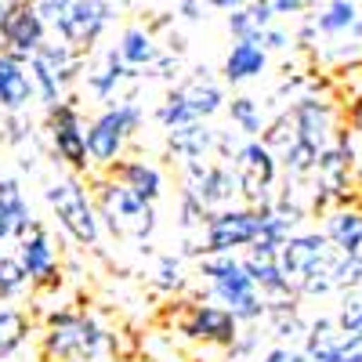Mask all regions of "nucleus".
Returning <instances> with one entry per match:
<instances>
[{"label":"nucleus","mask_w":362,"mask_h":362,"mask_svg":"<svg viewBox=\"0 0 362 362\" xmlns=\"http://www.w3.org/2000/svg\"><path fill=\"white\" fill-rule=\"evenodd\" d=\"M199 276L210 286V297L221 300L225 308L235 312L239 322H257L268 315V297L254 283L250 268L235 254H203L199 257Z\"/></svg>","instance_id":"obj_1"},{"label":"nucleus","mask_w":362,"mask_h":362,"mask_svg":"<svg viewBox=\"0 0 362 362\" xmlns=\"http://www.w3.org/2000/svg\"><path fill=\"white\" fill-rule=\"evenodd\" d=\"M95 203H98L102 225L109 228L112 239L145 243V239L156 232V203L138 196L131 185H124V181L112 177V174L95 185Z\"/></svg>","instance_id":"obj_2"},{"label":"nucleus","mask_w":362,"mask_h":362,"mask_svg":"<svg viewBox=\"0 0 362 362\" xmlns=\"http://www.w3.org/2000/svg\"><path fill=\"white\" fill-rule=\"evenodd\" d=\"M44 199L51 206V218L54 225L62 228L73 243L80 247H98V235H102V214H98V203L95 196L87 192V185L76 174H66L51 181L44 189Z\"/></svg>","instance_id":"obj_3"},{"label":"nucleus","mask_w":362,"mask_h":362,"mask_svg":"<svg viewBox=\"0 0 362 362\" xmlns=\"http://www.w3.org/2000/svg\"><path fill=\"white\" fill-rule=\"evenodd\" d=\"M109 344V334L87 312H51L44 329V355L51 362H95Z\"/></svg>","instance_id":"obj_4"},{"label":"nucleus","mask_w":362,"mask_h":362,"mask_svg":"<svg viewBox=\"0 0 362 362\" xmlns=\"http://www.w3.org/2000/svg\"><path fill=\"white\" fill-rule=\"evenodd\" d=\"M221 105H225V87L206 69H196L185 83H177L163 98V105L156 109V119L167 131H174V127L196 124V119H210Z\"/></svg>","instance_id":"obj_5"},{"label":"nucleus","mask_w":362,"mask_h":362,"mask_svg":"<svg viewBox=\"0 0 362 362\" xmlns=\"http://www.w3.org/2000/svg\"><path fill=\"white\" fill-rule=\"evenodd\" d=\"M141 127V105L134 98H119L105 105L95 119L87 124V145H90V160L98 167H112L116 160H124V148Z\"/></svg>","instance_id":"obj_6"},{"label":"nucleus","mask_w":362,"mask_h":362,"mask_svg":"<svg viewBox=\"0 0 362 362\" xmlns=\"http://www.w3.org/2000/svg\"><path fill=\"white\" fill-rule=\"evenodd\" d=\"M83 66V51L73 47L69 40H47L33 58H29V73L37 83V102H44L47 109H54L58 102H66V87L80 76Z\"/></svg>","instance_id":"obj_7"},{"label":"nucleus","mask_w":362,"mask_h":362,"mask_svg":"<svg viewBox=\"0 0 362 362\" xmlns=\"http://www.w3.org/2000/svg\"><path fill=\"white\" fill-rule=\"evenodd\" d=\"M232 170L239 177V196L250 206H264L276 199V177H279V156L264 138H243V145L232 153Z\"/></svg>","instance_id":"obj_8"},{"label":"nucleus","mask_w":362,"mask_h":362,"mask_svg":"<svg viewBox=\"0 0 362 362\" xmlns=\"http://www.w3.org/2000/svg\"><path fill=\"white\" fill-rule=\"evenodd\" d=\"M261 235V206H221L210 210L203 225V254H235L243 247H254Z\"/></svg>","instance_id":"obj_9"},{"label":"nucleus","mask_w":362,"mask_h":362,"mask_svg":"<svg viewBox=\"0 0 362 362\" xmlns=\"http://www.w3.org/2000/svg\"><path fill=\"white\" fill-rule=\"evenodd\" d=\"M47 44V18L40 15L37 0H8L0 11V47L18 58H33Z\"/></svg>","instance_id":"obj_10"},{"label":"nucleus","mask_w":362,"mask_h":362,"mask_svg":"<svg viewBox=\"0 0 362 362\" xmlns=\"http://www.w3.org/2000/svg\"><path fill=\"white\" fill-rule=\"evenodd\" d=\"M315 33L334 40L341 51V62H355L358 44H362V0H326V4L312 15Z\"/></svg>","instance_id":"obj_11"},{"label":"nucleus","mask_w":362,"mask_h":362,"mask_svg":"<svg viewBox=\"0 0 362 362\" xmlns=\"http://www.w3.org/2000/svg\"><path fill=\"white\" fill-rule=\"evenodd\" d=\"M181 181H185V192H192L206 203V210H221V206H232L235 199H243L232 163L185 160L181 163Z\"/></svg>","instance_id":"obj_12"},{"label":"nucleus","mask_w":362,"mask_h":362,"mask_svg":"<svg viewBox=\"0 0 362 362\" xmlns=\"http://www.w3.org/2000/svg\"><path fill=\"white\" fill-rule=\"evenodd\" d=\"M47 138L54 145L58 160H62L66 167H73L76 174L95 163V160H90L83 116H80V109L73 102H58L54 109H47Z\"/></svg>","instance_id":"obj_13"},{"label":"nucleus","mask_w":362,"mask_h":362,"mask_svg":"<svg viewBox=\"0 0 362 362\" xmlns=\"http://www.w3.org/2000/svg\"><path fill=\"white\" fill-rule=\"evenodd\" d=\"M109 22H112V0H69L66 15L51 29L62 40H69L73 47L87 51L109 29Z\"/></svg>","instance_id":"obj_14"},{"label":"nucleus","mask_w":362,"mask_h":362,"mask_svg":"<svg viewBox=\"0 0 362 362\" xmlns=\"http://www.w3.org/2000/svg\"><path fill=\"white\" fill-rule=\"evenodd\" d=\"M290 119H293V131L300 141L315 145L319 153L329 148L341 131H337V109L329 98H319V95H300L293 105H290Z\"/></svg>","instance_id":"obj_15"},{"label":"nucleus","mask_w":362,"mask_h":362,"mask_svg":"<svg viewBox=\"0 0 362 362\" xmlns=\"http://www.w3.org/2000/svg\"><path fill=\"white\" fill-rule=\"evenodd\" d=\"M181 334L192 337V341H203V344H218V348H232L239 341V319L232 308H225L221 300L218 305H192L181 319Z\"/></svg>","instance_id":"obj_16"},{"label":"nucleus","mask_w":362,"mask_h":362,"mask_svg":"<svg viewBox=\"0 0 362 362\" xmlns=\"http://www.w3.org/2000/svg\"><path fill=\"white\" fill-rule=\"evenodd\" d=\"M362 348V334L348 329L337 315H322L315 322H308V334H305V351L315 362H348L351 351Z\"/></svg>","instance_id":"obj_17"},{"label":"nucleus","mask_w":362,"mask_h":362,"mask_svg":"<svg viewBox=\"0 0 362 362\" xmlns=\"http://www.w3.org/2000/svg\"><path fill=\"white\" fill-rule=\"evenodd\" d=\"M18 257L29 272V279H33V286H44V290L62 286V268H58V257H54V247H51L44 225H33L25 235H18Z\"/></svg>","instance_id":"obj_18"},{"label":"nucleus","mask_w":362,"mask_h":362,"mask_svg":"<svg viewBox=\"0 0 362 362\" xmlns=\"http://www.w3.org/2000/svg\"><path fill=\"white\" fill-rule=\"evenodd\" d=\"M138 76H141V69L127 66L124 54H119V47H112V51H105V58H102L95 69H87V90H90L98 102L112 105V102H119V98H127L124 90H127Z\"/></svg>","instance_id":"obj_19"},{"label":"nucleus","mask_w":362,"mask_h":362,"mask_svg":"<svg viewBox=\"0 0 362 362\" xmlns=\"http://www.w3.org/2000/svg\"><path fill=\"white\" fill-rule=\"evenodd\" d=\"M119 54L124 62L134 66V69H156L160 76H170V69H177V58L174 54H163V47L156 44V37L148 33L145 25H127L119 33Z\"/></svg>","instance_id":"obj_20"},{"label":"nucleus","mask_w":362,"mask_h":362,"mask_svg":"<svg viewBox=\"0 0 362 362\" xmlns=\"http://www.w3.org/2000/svg\"><path fill=\"white\" fill-rule=\"evenodd\" d=\"M37 98V83L29 73V62L18 54L0 51V109L4 112H25Z\"/></svg>","instance_id":"obj_21"},{"label":"nucleus","mask_w":362,"mask_h":362,"mask_svg":"<svg viewBox=\"0 0 362 362\" xmlns=\"http://www.w3.org/2000/svg\"><path fill=\"white\" fill-rule=\"evenodd\" d=\"M167 148L181 163L185 160H210V153H218V131H210L203 119H196V124L167 131Z\"/></svg>","instance_id":"obj_22"},{"label":"nucleus","mask_w":362,"mask_h":362,"mask_svg":"<svg viewBox=\"0 0 362 362\" xmlns=\"http://www.w3.org/2000/svg\"><path fill=\"white\" fill-rule=\"evenodd\" d=\"M268 69V47L261 40H235L232 51L225 54V80L228 83H247V80H257L261 73Z\"/></svg>","instance_id":"obj_23"},{"label":"nucleus","mask_w":362,"mask_h":362,"mask_svg":"<svg viewBox=\"0 0 362 362\" xmlns=\"http://www.w3.org/2000/svg\"><path fill=\"white\" fill-rule=\"evenodd\" d=\"M322 232L329 235V243L341 247V250H348V254L362 250V210H358V206H348V203L326 210Z\"/></svg>","instance_id":"obj_24"},{"label":"nucleus","mask_w":362,"mask_h":362,"mask_svg":"<svg viewBox=\"0 0 362 362\" xmlns=\"http://www.w3.org/2000/svg\"><path fill=\"white\" fill-rule=\"evenodd\" d=\"M109 170H112V177H119L124 185H131L145 199L156 203L163 196V170L156 163H148V160H116Z\"/></svg>","instance_id":"obj_25"},{"label":"nucleus","mask_w":362,"mask_h":362,"mask_svg":"<svg viewBox=\"0 0 362 362\" xmlns=\"http://www.w3.org/2000/svg\"><path fill=\"white\" fill-rule=\"evenodd\" d=\"M29 329H33V322H29L22 308L0 305V358H11L29 341Z\"/></svg>","instance_id":"obj_26"},{"label":"nucleus","mask_w":362,"mask_h":362,"mask_svg":"<svg viewBox=\"0 0 362 362\" xmlns=\"http://www.w3.org/2000/svg\"><path fill=\"white\" fill-rule=\"evenodd\" d=\"M228 116H232V127L239 134H247V138H261L268 131V124H272V119L264 116V109H261V102L250 98V95L232 98L228 102Z\"/></svg>","instance_id":"obj_27"},{"label":"nucleus","mask_w":362,"mask_h":362,"mask_svg":"<svg viewBox=\"0 0 362 362\" xmlns=\"http://www.w3.org/2000/svg\"><path fill=\"white\" fill-rule=\"evenodd\" d=\"M272 322V334L279 341H293V337H305L308 334V322L297 315V297L293 300H268V315Z\"/></svg>","instance_id":"obj_28"},{"label":"nucleus","mask_w":362,"mask_h":362,"mask_svg":"<svg viewBox=\"0 0 362 362\" xmlns=\"http://www.w3.org/2000/svg\"><path fill=\"white\" fill-rule=\"evenodd\" d=\"M29 286H33V279H29L22 257L11 250H0V300H15Z\"/></svg>","instance_id":"obj_29"},{"label":"nucleus","mask_w":362,"mask_h":362,"mask_svg":"<svg viewBox=\"0 0 362 362\" xmlns=\"http://www.w3.org/2000/svg\"><path fill=\"white\" fill-rule=\"evenodd\" d=\"M268 22H276V18H268L257 4H243V8H235L228 15V33L235 40H261L264 37V29Z\"/></svg>","instance_id":"obj_30"},{"label":"nucleus","mask_w":362,"mask_h":362,"mask_svg":"<svg viewBox=\"0 0 362 362\" xmlns=\"http://www.w3.org/2000/svg\"><path fill=\"white\" fill-rule=\"evenodd\" d=\"M153 286L160 293H177V290H185V272H181V261L174 254H163L156 261V272H153Z\"/></svg>","instance_id":"obj_31"},{"label":"nucleus","mask_w":362,"mask_h":362,"mask_svg":"<svg viewBox=\"0 0 362 362\" xmlns=\"http://www.w3.org/2000/svg\"><path fill=\"white\" fill-rule=\"evenodd\" d=\"M254 4L268 15V18H290V15H300V11H308V8H315L319 0H254Z\"/></svg>","instance_id":"obj_32"},{"label":"nucleus","mask_w":362,"mask_h":362,"mask_svg":"<svg viewBox=\"0 0 362 362\" xmlns=\"http://www.w3.org/2000/svg\"><path fill=\"white\" fill-rule=\"evenodd\" d=\"M337 319L348 326V329H355V334H362V290L355 286L348 297H344V305H341V312H337Z\"/></svg>","instance_id":"obj_33"},{"label":"nucleus","mask_w":362,"mask_h":362,"mask_svg":"<svg viewBox=\"0 0 362 362\" xmlns=\"http://www.w3.org/2000/svg\"><path fill=\"white\" fill-rule=\"evenodd\" d=\"M261 362H315L305 348H290V344H276L261 355Z\"/></svg>","instance_id":"obj_34"},{"label":"nucleus","mask_w":362,"mask_h":362,"mask_svg":"<svg viewBox=\"0 0 362 362\" xmlns=\"http://www.w3.org/2000/svg\"><path fill=\"white\" fill-rule=\"evenodd\" d=\"M261 44L268 47V51H286V47H293L297 44V37H290L283 25H276V22H268V29H264V37H261Z\"/></svg>","instance_id":"obj_35"},{"label":"nucleus","mask_w":362,"mask_h":362,"mask_svg":"<svg viewBox=\"0 0 362 362\" xmlns=\"http://www.w3.org/2000/svg\"><path fill=\"white\" fill-rule=\"evenodd\" d=\"M8 239H18V221L8 210V203L0 199V243H8Z\"/></svg>","instance_id":"obj_36"},{"label":"nucleus","mask_w":362,"mask_h":362,"mask_svg":"<svg viewBox=\"0 0 362 362\" xmlns=\"http://www.w3.org/2000/svg\"><path fill=\"white\" fill-rule=\"evenodd\" d=\"M37 8H40V15L47 18V25H54L58 18L66 15V8H69V0H37Z\"/></svg>","instance_id":"obj_37"},{"label":"nucleus","mask_w":362,"mask_h":362,"mask_svg":"<svg viewBox=\"0 0 362 362\" xmlns=\"http://www.w3.org/2000/svg\"><path fill=\"white\" fill-rule=\"evenodd\" d=\"M174 11L185 22H199L203 18V0H174Z\"/></svg>","instance_id":"obj_38"},{"label":"nucleus","mask_w":362,"mask_h":362,"mask_svg":"<svg viewBox=\"0 0 362 362\" xmlns=\"http://www.w3.org/2000/svg\"><path fill=\"white\" fill-rule=\"evenodd\" d=\"M210 8H221V11H235V8H243V4H250V0H206Z\"/></svg>","instance_id":"obj_39"},{"label":"nucleus","mask_w":362,"mask_h":362,"mask_svg":"<svg viewBox=\"0 0 362 362\" xmlns=\"http://www.w3.org/2000/svg\"><path fill=\"white\" fill-rule=\"evenodd\" d=\"M4 4H8V0H0V11H4Z\"/></svg>","instance_id":"obj_40"},{"label":"nucleus","mask_w":362,"mask_h":362,"mask_svg":"<svg viewBox=\"0 0 362 362\" xmlns=\"http://www.w3.org/2000/svg\"><path fill=\"white\" fill-rule=\"evenodd\" d=\"M0 362H4V358H0Z\"/></svg>","instance_id":"obj_41"}]
</instances>
